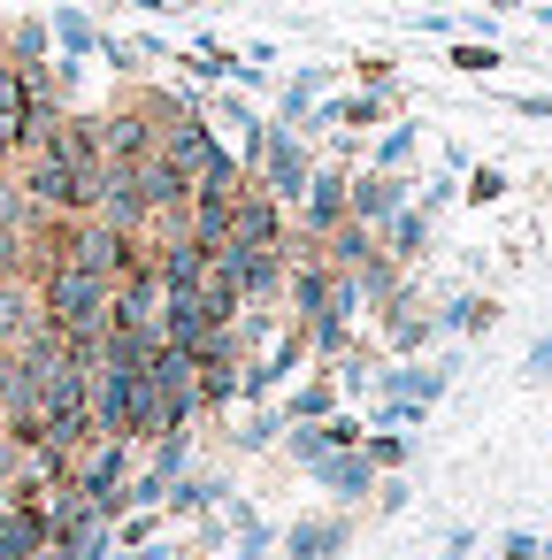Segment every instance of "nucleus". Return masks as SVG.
I'll return each instance as SVG.
<instances>
[{
    "instance_id": "1a4fd4ad",
    "label": "nucleus",
    "mask_w": 552,
    "mask_h": 560,
    "mask_svg": "<svg viewBox=\"0 0 552 560\" xmlns=\"http://www.w3.org/2000/svg\"><path fill=\"white\" fill-rule=\"evenodd\" d=\"M139 192H146V208H154L162 223H185V208H192V177H185L162 147L139 162Z\"/></svg>"
},
{
    "instance_id": "2eb2a0df",
    "label": "nucleus",
    "mask_w": 552,
    "mask_h": 560,
    "mask_svg": "<svg viewBox=\"0 0 552 560\" xmlns=\"http://www.w3.org/2000/svg\"><path fill=\"white\" fill-rule=\"evenodd\" d=\"M345 545V522H300L292 529V560H330Z\"/></svg>"
},
{
    "instance_id": "c85d7f7f",
    "label": "nucleus",
    "mask_w": 552,
    "mask_h": 560,
    "mask_svg": "<svg viewBox=\"0 0 552 560\" xmlns=\"http://www.w3.org/2000/svg\"><path fill=\"white\" fill-rule=\"evenodd\" d=\"M124 560H154V552H124Z\"/></svg>"
},
{
    "instance_id": "bb28decb",
    "label": "nucleus",
    "mask_w": 552,
    "mask_h": 560,
    "mask_svg": "<svg viewBox=\"0 0 552 560\" xmlns=\"http://www.w3.org/2000/svg\"><path fill=\"white\" fill-rule=\"evenodd\" d=\"M529 376H552V338H544V346L529 353Z\"/></svg>"
},
{
    "instance_id": "393cba45",
    "label": "nucleus",
    "mask_w": 552,
    "mask_h": 560,
    "mask_svg": "<svg viewBox=\"0 0 552 560\" xmlns=\"http://www.w3.org/2000/svg\"><path fill=\"white\" fill-rule=\"evenodd\" d=\"M407 147H414V131H391V139H384V154H376V170H399V162H407Z\"/></svg>"
},
{
    "instance_id": "f03ea898",
    "label": "nucleus",
    "mask_w": 552,
    "mask_h": 560,
    "mask_svg": "<svg viewBox=\"0 0 552 560\" xmlns=\"http://www.w3.org/2000/svg\"><path fill=\"white\" fill-rule=\"evenodd\" d=\"M16 185L32 192L39 215H93V170H70V162H55L39 147L16 162Z\"/></svg>"
},
{
    "instance_id": "b1692460",
    "label": "nucleus",
    "mask_w": 552,
    "mask_h": 560,
    "mask_svg": "<svg viewBox=\"0 0 552 560\" xmlns=\"http://www.w3.org/2000/svg\"><path fill=\"white\" fill-rule=\"evenodd\" d=\"M391 460H407V438H368V468H391Z\"/></svg>"
},
{
    "instance_id": "0eeeda50",
    "label": "nucleus",
    "mask_w": 552,
    "mask_h": 560,
    "mask_svg": "<svg viewBox=\"0 0 552 560\" xmlns=\"http://www.w3.org/2000/svg\"><path fill=\"white\" fill-rule=\"evenodd\" d=\"M47 552V499L9 491L0 499V560H39Z\"/></svg>"
},
{
    "instance_id": "cd10ccee",
    "label": "nucleus",
    "mask_w": 552,
    "mask_h": 560,
    "mask_svg": "<svg viewBox=\"0 0 552 560\" xmlns=\"http://www.w3.org/2000/svg\"><path fill=\"white\" fill-rule=\"evenodd\" d=\"M9 460H16V445H9V430H0V483H9Z\"/></svg>"
},
{
    "instance_id": "a211bd4d",
    "label": "nucleus",
    "mask_w": 552,
    "mask_h": 560,
    "mask_svg": "<svg viewBox=\"0 0 552 560\" xmlns=\"http://www.w3.org/2000/svg\"><path fill=\"white\" fill-rule=\"evenodd\" d=\"M422 238H430V223H422V215H407V208L384 223V246H391V254H422Z\"/></svg>"
},
{
    "instance_id": "4468645a",
    "label": "nucleus",
    "mask_w": 552,
    "mask_h": 560,
    "mask_svg": "<svg viewBox=\"0 0 552 560\" xmlns=\"http://www.w3.org/2000/svg\"><path fill=\"white\" fill-rule=\"evenodd\" d=\"M315 476H322L338 499H353V491H368V476H376V468H368V453H322V460H315Z\"/></svg>"
},
{
    "instance_id": "dca6fc26",
    "label": "nucleus",
    "mask_w": 552,
    "mask_h": 560,
    "mask_svg": "<svg viewBox=\"0 0 552 560\" xmlns=\"http://www.w3.org/2000/svg\"><path fill=\"white\" fill-rule=\"evenodd\" d=\"M131 108H139V116H146L154 131H177V124L192 116V101H185V93H162V85H154V93H139Z\"/></svg>"
},
{
    "instance_id": "4be33fe9",
    "label": "nucleus",
    "mask_w": 552,
    "mask_h": 560,
    "mask_svg": "<svg viewBox=\"0 0 552 560\" xmlns=\"http://www.w3.org/2000/svg\"><path fill=\"white\" fill-rule=\"evenodd\" d=\"M422 338H430V323H422L414 307H399V315H391V346H422Z\"/></svg>"
},
{
    "instance_id": "ddd939ff",
    "label": "nucleus",
    "mask_w": 552,
    "mask_h": 560,
    "mask_svg": "<svg viewBox=\"0 0 552 560\" xmlns=\"http://www.w3.org/2000/svg\"><path fill=\"white\" fill-rule=\"evenodd\" d=\"M47 315H39V284H0V346H24L32 330H39Z\"/></svg>"
},
{
    "instance_id": "5701e85b",
    "label": "nucleus",
    "mask_w": 552,
    "mask_h": 560,
    "mask_svg": "<svg viewBox=\"0 0 552 560\" xmlns=\"http://www.w3.org/2000/svg\"><path fill=\"white\" fill-rule=\"evenodd\" d=\"M292 415H300V422H315V415H330V384H307V392L292 399Z\"/></svg>"
},
{
    "instance_id": "f257e3e1",
    "label": "nucleus",
    "mask_w": 552,
    "mask_h": 560,
    "mask_svg": "<svg viewBox=\"0 0 552 560\" xmlns=\"http://www.w3.org/2000/svg\"><path fill=\"white\" fill-rule=\"evenodd\" d=\"M108 307H116V284L93 277V269H78V261H62V269L39 277V315L62 338H101L108 330Z\"/></svg>"
},
{
    "instance_id": "20e7f679",
    "label": "nucleus",
    "mask_w": 552,
    "mask_h": 560,
    "mask_svg": "<svg viewBox=\"0 0 552 560\" xmlns=\"http://www.w3.org/2000/svg\"><path fill=\"white\" fill-rule=\"evenodd\" d=\"M215 269H223L246 300H269V292L292 277V246H246V238H223V246H215Z\"/></svg>"
},
{
    "instance_id": "7ed1b4c3",
    "label": "nucleus",
    "mask_w": 552,
    "mask_h": 560,
    "mask_svg": "<svg viewBox=\"0 0 552 560\" xmlns=\"http://www.w3.org/2000/svg\"><path fill=\"white\" fill-rule=\"evenodd\" d=\"M70 261L93 269V277H108V284H124V277L146 261V246H139V231H116L108 215H78V246H70Z\"/></svg>"
},
{
    "instance_id": "f3484780",
    "label": "nucleus",
    "mask_w": 552,
    "mask_h": 560,
    "mask_svg": "<svg viewBox=\"0 0 552 560\" xmlns=\"http://www.w3.org/2000/svg\"><path fill=\"white\" fill-rule=\"evenodd\" d=\"M384 392H391L399 407H422V399H437V392H445V376H430V369H391V376H384Z\"/></svg>"
},
{
    "instance_id": "6e6552de",
    "label": "nucleus",
    "mask_w": 552,
    "mask_h": 560,
    "mask_svg": "<svg viewBox=\"0 0 552 560\" xmlns=\"http://www.w3.org/2000/svg\"><path fill=\"white\" fill-rule=\"evenodd\" d=\"M292 208H300V238H307V246H322V238L345 223V177H338V170H315V177H307V192H300Z\"/></svg>"
},
{
    "instance_id": "9d476101",
    "label": "nucleus",
    "mask_w": 552,
    "mask_h": 560,
    "mask_svg": "<svg viewBox=\"0 0 552 560\" xmlns=\"http://www.w3.org/2000/svg\"><path fill=\"white\" fill-rule=\"evenodd\" d=\"M399 208H407V185H399L391 170H368V177H353V185H345V215H353V223H368V231H384Z\"/></svg>"
},
{
    "instance_id": "423d86ee",
    "label": "nucleus",
    "mask_w": 552,
    "mask_h": 560,
    "mask_svg": "<svg viewBox=\"0 0 552 560\" xmlns=\"http://www.w3.org/2000/svg\"><path fill=\"white\" fill-rule=\"evenodd\" d=\"M231 238H246V246H284V200L246 177V185L231 192Z\"/></svg>"
},
{
    "instance_id": "412c9836",
    "label": "nucleus",
    "mask_w": 552,
    "mask_h": 560,
    "mask_svg": "<svg viewBox=\"0 0 552 560\" xmlns=\"http://www.w3.org/2000/svg\"><path fill=\"white\" fill-rule=\"evenodd\" d=\"M9 55H16V62H47V32H39V24H16V32H9Z\"/></svg>"
},
{
    "instance_id": "9b49d317",
    "label": "nucleus",
    "mask_w": 552,
    "mask_h": 560,
    "mask_svg": "<svg viewBox=\"0 0 552 560\" xmlns=\"http://www.w3.org/2000/svg\"><path fill=\"white\" fill-rule=\"evenodd\" d=\"M208 269H215V254L200 246V238H169V246H154V277H162V292H200L208 284Z\"/></svg>"
},
{
    "instance_id": "39448f33",
    "label": "nucleus",
    "mask_w": 552,
    "mask_h": 560,
    "mask_svg": "<svg viewBox=\"0 0 552 560\" xmlns=\"http://www.w3.org/2000/svg\"><path fill=\"white\" fill-rule=\"evenodd\" d=\"M307 177H315V162H307L300 131H261V154H254V185H269L277 200H300V192H307Z\"/></svg>"
},
{
    "instance_id": "a878e982",
    "label": "nucleus",
    "mask_w": 552,
    "mask_h": 560,
    "mask_svg": "<svg viewBox=\"0 0 552 560\" xmlns=\"http://www.w3.org/2000/svg\"><path fill=\"white\" fill-rule=\"evenodd\" d=\"M62 47H93V24L85 16H62Z\"/></svg>"
},
{
    "instance_id": "6ab92c4d",
    "label": "nucleus",
    "mask_w": 552,
    "mask_h": 560,
    "mask_svg": "<svg viewBox=\"0 0 552 560\" xmlns=\"http://www.w3.org/2000/svg\"><path fill=\"white\" fill-rule=\"evenodd\" d=\"M32 284V246H24V231H0V284Z\"/></svg>"
},
{
    "instance_id": "aec40b11",
    "label": "nucleus",
    "mask_w": 552,
    "mask_h": 560,
    "mask_svg": "<svg viewBox=\"0 0 552 560\" xmlns=\"http://www.w3.org/2000/svg\"><path fill=\"white\" fill-rule=\"evenodd\" d=\"M491 315H498L491 300H453V307H445V330H483Z\"/></svg>"
},
{
    "instance_id": "f8f14e48",
    "label": "nucleus",
    "mask_w": 552,
    "mask_h": 560,
    "mask_svg": "<svg viewBox=\"0 0 552 560\" xmlns=\"http://www.w3.org/2000/svg\"><path fill=\"white\" fill-rule=\"evenodd\" d=\"M154 147H162V131H154L139 108H124V116H101V162H131V170H139Z\"/></svg>"
}]
</instances>
